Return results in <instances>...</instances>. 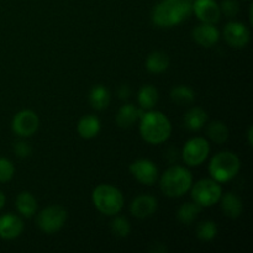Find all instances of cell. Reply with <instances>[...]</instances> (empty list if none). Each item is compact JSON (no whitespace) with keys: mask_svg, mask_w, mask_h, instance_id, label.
<instances>
[{"mask_svg":"<svg viewBox=\"0 0 253 253\" xmlns=\"http://www.w3.org/2000/svg\"><path fill=\"white\" fill-rule=\"evenodd\" d=\"M220 6V11L229 19H234L240 11V5L237 0H222Z\"/></svg>","mask_w":253,"mask_h":253,"instance_id":"30","label":"cell"},{"mask_svg":"<svg viewBox=\"0 0 253 253\" xmlns=\"http://www.w3.org/2000/svg\"><path fill=\"white\" fill-rule=\"evenodd\" d=\"M207 135L210 140L217 145H222L229 140L230 131L227 128L226 124L222 121H212L207 126Z\"/></svg>","mask_w":253,"mask_h":253,"instance_id":"24","label":"cell"},{"mask_svg":"<svg viewBox=\"0 0 253 253\" xmlns=\"http://www.w3.org/2000/svg\"><path fill=\"white\" fill-rule=\"evenodd\" d=\"M193 185V175L188 168L173 165L160 179V187L168 198H180L187 194Z\"/></svg>","mask_w":253,"mask_h":253,"instance_id":"3","label":"cell"},{"mask_svg":"<svg viewBox=\"0 0 253 253\" xmlns=\"http://www.w3.org/2000/svg\"><path fill=\"white\" fill-rule=\"evenodd\" d=\"M142 114V109H137L132 104H125L119 109L118 114H116V124L121 128H130L141 118Z\"/></svg>","mask_w":253,"mask_h":253,"instance_id":"18","label":"cell"},{"mask_svg":"<svg viewBox=\"0 0 253 253\" xmlns=\"http://www.w3.org/2000/svg\"><path fill=\"white\" fill-rule=\"evenodd\" d=\"M217 225L211 220H207V221H202L197 226V237L200 241L209 242L216 237L217 235Z\"/></svg>","mask_w":253,"mask_h":253,"instance_id":"27","label":"cell"},{"mask_svg":"<svg viewBox=\"0 0 253 253\" xmlns=\"http://www.w3.org/2000/svg\"><path fill=\"white\" fill-rule=\"evenodd\" d=\"M40 126V119L35 111L25 109L19 111L14 116L11 123V128L15 135L20 137H31L36 133Z\"/></svg>","mask_w":253,"mask_h":253,"instance_id":"9","label":"cell"},{"mask_svg":"<svg viewBox=\"0 0 253 253\" xmlns=\"http://www.w3.org/2000/svg\"><path fill=\"white\" fill-rule=\"evenodd\" d=\"M158 98V90L151 84L143 85L137 94V101L142 110H152L157 105Z\"/></svg>","mask_w":253,"mask_h":253,"instance_id":"23","label":"cell"},{"mask_svg":"<svg viewBox=\"0 0 253 253\" xmlns=\"http://www.w3.org/2000/svg\"><path fill=\"white\" fill-rule=\"evenodd\" d=\"M192 36L199 46L210 48L219 42L220 32L214 24L202 22L194 27V30L192 31Z\"/></svg>","mask_w":253,"mask_h":253,"instance_id":"14","label":"cell"},{"mask_svg":"<svg viewBox=\"0 0 253 253\" xmlns=\"http://www.w3.org/2000/svg\"><path fill=\"white\" fill-rule=\"evenodd\" d=\"M172 125L167 116L157 110H147L140 118V135L151 145H161L170 137Z\"/></svg>","mask_w":253,"mask_h":253,"instance_id":"2","label":"cell"},{"mask_svg":"<svg viewBox=\"0 0 253 253\" xmlns=\"http://www.w3.org/2000/svg\"><path fill=\"white\" fill-rule=\"evenodd\" d=\"M192 4V0H162L152 10L153 24L162 29L180 24L193 12Z\"/></svg>","mask_w":253,"mask_h":253,"instance_id":"1","label":"cell"},{"mask_svg":"<svg viewBox=\"0 0 253 253\" xmlns=\"http://www.w3.org/2000/svg\"><path fill=\"white\" fill-rule=\"evenodd\" d=\"M111 232L118 237H127L131 234V225L127 219L118 216L111 221Z\"/></svg>","mask_w":253,"mask_h":253,"instance_id":"28","label":"cell"},{"mask_svg":"<svg viewBox=\"0 0 253 253\" xmlns=\"http://www.w3.org/2000/svg\"><path fill=\"white\" fill-rule=\"evenodd\" d=\"M101 130V123L95 115H84L77 124V131L84 140H91L96 137Z\"/></svg>","mask_w":253,"mask_h":253,"instance_id":"17","label":"cell"},{"mask_svg":"<svg viewBox=\"0 0 253 253\" xmlns=\"http://www.w3.org/2000/svg\"><path fill=\"white\" fill-rule=\"evenodd\" d=\"M195 16L205 24H216L221 17L220 6L215 0H194L192 4Z\"/></svg>","mask_w":253,"mask_h":253,"instance_id":"12","label":"cell"},{"mask_svg":"<svg viewBox=\"0 0 253 253\" xmlns=\"http://www.w3.org/2000/svg\"><path fill=\"white\" fill-rule=\"evenodd\" d=\"M132 177L143 185H153L158 179V168L147 158H140L132 162L128 167Z\"/></svg>","mask_w":253,"mask_h":253,"instance_id":"10","label":"cell"},{"mask_svg":"<svg viewBox=\"0 0 253 253\" xmlns=\"http://www.w3.org/2000/svg\"><path fill=\"white\" fill-rule=\"evenodd\" d=\"M170 99H172L173 103H175L177 105L185 106L190 105V104L194 101L195 99V93L192 88L187 85H178L170 90L169 93Z\"/></svg>","mask_w":253,"mask_h":253,"instance_id":"26","label":"cell"},{"mask_svg":"<svg viewBox=\"0 0 253 253\" xmlns=\"http://www.w3.org/2000/svg\"><path fill=\"white\" fill-rule=\"evenodd\" d=\"M210 153V145L204 137H193L187 141L182 151V158L189 167L203 165Z\"/></svg>","mask_w":253,"mask_h":253,"instance_id":"8","label":"cell"},{"mask_svg":"<svg viewBox=\"0 0 253 253\" xmlns=\"http://www.w3.org/2000/svg\"><path fill=\"white\" fill-rule=\"evenodd\" d=\"M240 168H241V162L236 153L222 151L211 158L208 169L210 177L221 184L234 179L239 174Z\"/></svg>","mask_w":253,"mask_h":253,"instance_id":"5","label":"cell"},{"mask_svg":"<svg viewBox=\"0 0 253 253\" xmlns=\"http://www.w3.org/2000/svg\"><path fill=\"white\" fill-rule=\"evenodd\" d=\"M118 95H119V98L121 99V100H126V99L130 98V95H131L130 86L126 85V84H123V85L119 88Z\"/></svg>","mask_w":253,"mask_h":253,"instance_id":"32","label":"cell"},{"mask_svg":"<svg viewBox=\"0 0 253 253\" xmlns=\"http://www.w3.org/2000/svg\"><path fill=\"white\" fill-rule=\"evenodd\" d=\"M219 203L221 205V210L225 216L230 217V219H237L241 216L242 211H244V203H242L241 198L235 193L229 192L222 194Z\"/></svg>","mask_w":253,"mask_h":253,"instance_id":"16","label":"cell"},{"mask_svg":"<svg viewBox=\"0 0 253 253\" xmlns=\"http://www.w3.org/2000/svg\"><path fill=\"white\" fill-rule=\"evenodd\" d=\"M208 121V114L199 106L190 108L184 115V127L189 131H199Z\"/></svg>","mask_w":253,"mask_h":253,"instance_id":"19","label":"cell"},{"mask_svg":"<svg viewBox=\"0 0 253 253\" xmlns=\"http://www.w3.org/2000/svg\"><path fill=\"white\" fill-rule=\"evenodd\" d=\"M111 100L110 91L108 88H105L104 85H95L94 88H91L90 93H89V103H90L91 108L95 109V110H104L109 106Z\"/></svg>","mask_w":253,"mask_h":253,"instance_id":"20","label":"cell"},{"mask_svg":"<svg viewBox=\"0 0 253 253\" xmlns=\"http://www.w3.org/2000/svg\"><path fill=\"white\" fill-rule=\"evenodd\" d=\"M158 207V202L153 195L141 194L130 204V212L137 219H147L152 216Z\"/></svg>","mask_w":253,"mask_h":253,"instance_id":"13","label":"cell"},{"mask_svg":"<svg viewBox=\"0 0 253 253\" xmlns=\"http://www.w3.org/2000/svg\"><path fill=\"white\" fill-rule=\"evenodd\" d=\"M5 203H6V198H5L4 193H2L1 190H0V210H1L2 208H4Z\"/></svg>","mask_w":253,"mask_h":253,"instance_id":"34","label":"cell"},{"mask_svg":"<svg viewBox=\"0 0 253 253\" xmlns=\"http://www.w3.org/2000/svg\"><path fill=\"white\" fill-rule=\"evenodd\" d=\"M169 67V57L162 51H155L148 54L146 59V68L150 73L161 74Z\"/></svg>","mask_w":253,"mask_h":253,"instance_id":"22","label":"cell"},{"mask_svg":"<svg viewBox=\"0 0 253 253\" xmlns=\"http://www.w3.org/2000/svg\"><path fill=\"white\" fill-rule=\"evenodd\" d=\"M91 200L98 211L106 216L118 215L125 204L123 193L111 184H99L91 193Z\"/></svg>","mask_w":253,"mask_h":253,"instance_id":"4","label":"cell"},{"mask_svg":"<svg viewBox=\"0 0 253 253\" xmlns=\"http://www.w3.org/2000/svg\"><path fill=\"white\" fill-rule=\"evenodd\" d=\"M200 211H202V207H199L197 203H184L178 209L177 219L180 224L189 226L197 220Z\"/></svg>","mask_w":253,"mask_h":253,"instance_id":"25","label":"cell"},{"mask_svg":"<svg viewBox=\"0 0 253 253\" xmlns=\"http://www.w3.org/2000/svg\"><path fill=\"white\" fill-rule=\"evenodd\" d=\"M247 138H249V145L252 146V143H253V128H252V126H250L249 131H247Z\"/></svg>","mask_w":253,"mask_h":253,"instance_id":"33","label":"cell"},{"mask_svg":"<svg viewBox=\"0 0 253 253\" xmlns=\"http://www.w3.org/2000/svg\"><path fill=\"white\" fill-rule=\"evenodd\" d=\"M246 1H247V0H246Z\"/></svg>","mask_w":253,"mask_h":253,"instance_id":"35","label":"cell"},{"mask_svg":"<svg viewBox=\"0 0 253 253\" xmlns=\"http://www.w3.org/2000/svg\"><path fill=\"white\" fill-rule=\"evenodd\" d=\"M16 209L22 216L32 217L37 211V200L30 192H21L16 197Z\"/></svg>","mask_w":253,"mask_h":253,"instance_id":"21","label":"cell"},{"mask_svg":"<svg viewBox=\"0 0 253 253\" xmlns=\"http://www.w3.org/2000/svg\"><path fill=\"white\" fill-rule=\"evenodd\" d=\"M14 152L19 158H27L31 156L32 148L26 141H17L14 145Z\"/></svg>","mask_w":253,"mask_h":253,"instance_id":"31","label":"cell"},{"mask_svg":"<svg viewBox=\"0 0 253 253\" xmlns=\"http://www.w3.org/2000/svg\"><path fill=\"white\" fill-rule=\"evenodd\" d=\"M24 231V221L17 215L5 214L0 216V239L14 240Z\"/></svg>","mask_w":253,"mask_h":253,"instance_id":"15","label":"cell"},{"mask_svg":"<svg viewBox=\"0 0 253 253\" xmlns=\"http://www.w3.org/2000/svg\"><path fill=\"white\" fill-rule=\"evenodd\" d=\"M68 217V212L61 205H51L44 208L37 214L36 224L44 234H56L64 226Z\"/></svg>","mask_w":253,"mask_h":253,"instance_id":"7","label":"cell"},{"mask_svg":"<svg viewBox=\"0 0 253 253\" xmlns=\"http://www.w3.org/2000/svg\"><path fill=\"white\" fill-rule=\"evenodd\" d=\"M190 195L194 203L202 208H210L217 204L222 195V188L220 183L212 178L200 179L190 188Z\"/></svg>","mask_w":253,"mask_h":253,"instance_id":"6","label":"cell"},{"mask_svg":"<svg viewBox=\"0 0 253 253\" xmlns=\"http://www.w3.org/2000/svg\"><path fill=\"white\" fill-rule=\"evenodd\" d=\"M224 39L234 48H244L249 44L251 34L249 27L239 21H230L224 29Z\"/></svg>","mask_w":253,"mask_h":253,"instance_id":"11","label":"cell"},{"mask_svg":"<svg viewBox=\"0 0 253 253\" xmlns=\"http://www.w3.org/2000/svg\"><path fill=\"white\" fill-rule=\"evenodd\" d=\"M15 166L7 158H0V183H7L14 178Z\"/></svg>","mask_w":253,"mask_h":253,"instance_id":"29","label":"cell"}]
</instances>
